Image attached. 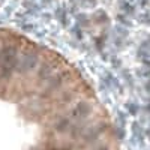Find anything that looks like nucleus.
Masks as SVG:
<instances>
[{
	"mask_svg": "<svg viewBox=\"0 0 150 150\" xmlns=\"http://www.w3.org/2000/svg\"><path fill=\"white\" fill-rule=\"evenodd\" d=\"M38 65H39V54L33 48H26L18 54V63H17L15 72L27 74L32 69H35Z\"/></svg>",
	"mask_w": 150,
	"mask_h": 150,
	"instance_id": "2",
	"label": "nucleus"
},
{
	"mask_svg": "<svg viewBox=\"0 0 150 150\" xmlns=\"http://www.w3.org/2000/svg\"><path fill=\"white\" fill-rule=\"evenodd\" d=\"M54 75V65L51 62H45V63L41 65V69L38 71V77L41 80H48Z\"/></svg>",
	"mask_w": 150,
	"mask_h": 150,
	"instance_id": "3",
	"label": "nucleus"
},
{
	"mask_svg": "<svg viewBox=\"0 0 150 150\" xmlns=\"http://www.w3.org/2000/svg\"><path fill=\"white\" fill-rule=\"evenodd\" d=\"M20 47L17 44H5L0 48V78H9L17 69Z\"/></svg>",
	"mask_w": 150,
	"mask_h": 150,
	"instance_id": "1",
	"label": "nucleus"
}]
</instances>
